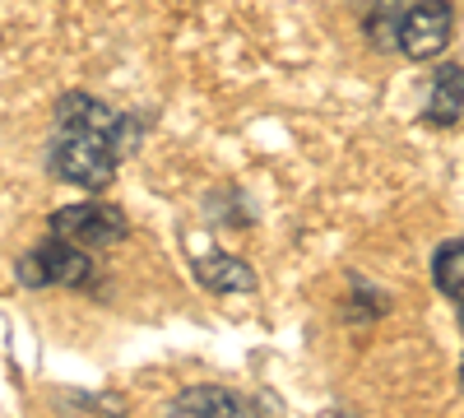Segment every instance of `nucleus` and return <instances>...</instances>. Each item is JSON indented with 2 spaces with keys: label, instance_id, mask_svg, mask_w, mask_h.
Masks as SVG:
<instances>
[{
  "label": "nucleus",
  "instance_id": "f257e3e1",
  "mask_svg": "<svg viewBox=\"0 0 464 418\" xmlns=\"http://www.w3.org/2000/svg\"><path fill=\"white\" fill-rule=\"evenodd\" d=\"M56 131L47 140V172L56 181H70L80 191H107L121 172V159H116V117L107 102H98L93 93H61L56 102Z\"/></svg>",
  "mask_w": 464,
  "mask_h": 418
},
{
  "label": "nucleus",
  "instance_id": "f03ea898",
  "mask_svg": "<svg viewBox=\"0 0 464 418\" xmlns=\"http://www.w3.org/2000/svg\"><path fill=\"white\" fill-rule=\"evenodd\" d=\"M14 279L24 288H80V293H93L98 288V265L84 247L47 233L43 242L28 247L14 260Z\"/></svg>",
  "mask_w": 464,
  "mask_h": 418
},
{
  "label": "nucleus",
  "instance_id": "7ed1b4c3",
  "mask_svg": "<svg viewBox=\"0 0 464 418\" xmlns=\"http://www.w3.org/2000/svg\"><path fill=\"white\" fill-rule=\"evenodd\" d=\"M450 37H455V0H413V5L400 10L395 52L409 56L413 65L446 56Z\"/></svg>",
  "mask_w": 464,
  "mask_h": 418
},
{
  "label": "nucleus",
  "instance_id": "20e7f679",
  "mask_svg": "<svg viewBox=\"0 0 464 418\" xmlns=\"http://www.w3.org/2000/svg\"><path fill=\"white\" fill-rule=\"evenodd\" d=\"M47 233L84 247V251H98V247H116L130 238V219L121 205H107V200H80V205H61L52 219H47Z\"/></svg>",
  "mask_w": 464,
  "mask_h": 418
},
{
  "label": "nucleus",
  "instance_id": "39448f33",
  "mask_svg": "<svg viewBox=\"0 0 464 418\" xmlns=\"http://www.w3.org/2000/svg\"><path fill=\"white\" fill-rule=\"evenodd\" d=\"M190 275H196V284L209 288V293H256L260 288V275L251 270L242 256H232V251L196 256V260H190Z\"/></svg>",
  "mask_w": 464,
  "mask_h": 418
},
{
  "label": "nucleus",
  "instance_id": "423d86ee",
  "mask_svg": "<svg viewBox=\"0 0 464 418\" xmlns=\"http://www.w3.org/2000/svg\"><path fill=\"white\" fill-rule=\"evenodd\" d=\"M464 117V70L459 61H446L432 80H428V98H422V122L428 126H459Z\"/></svg>",
  "mask_w": 464,
  "mask_h": 418
},
{
  "label": "nucleus",
  "instance_id": "0eeeda50",
  "mask_svg": "<svg viewBox=\"0 0 464 418\" xmlns=\"http://www.w3.org/2000/svg\"><path fill=\"white\" fill-rule=\"evenodd\" d=\"M256 400L237 395V391H223V386H196V391H181L172 395L168 413H251Z\"/></svg>",
  "mask_w": 464,
  "mask_h": 418
},
{
  "label": "nucleus",
  "instance_id": "6e6552de",
  "mask_svg": "<svg viewBox=\"0 0 464 418\" xmlns=\"http://www.w3.org/2000/svg\"><path fill=\"white\" fill-rule=\"evenodd\" d=\"M432 284L437 293H446V302L464 297V238H446L432 251Z\"/></svg>",
  "mask_w": 464,
  "mask_h": 418
},
{
  "label": "nucleus",
  "instance_id": "1a4fd4ad",
  "mask_svg": "<svg viewBox=\"0 0 464 418\" xmlns=\"http://www.w3.org/2000/svg\"><path fill=\"white\" fill-rule=\"evenodd\" d=\"M362 5H372V10L362 15L367 43H372L376 52H391V47H395V24H400L404 0H362Z\"/></svg>",
  "mask_w": 464,
  "mask_h": 418
},
{
  "label": "nucleus",
  "instance_id": "9d476101",
  "mask_svg": "<svg viewBox=\"0 0 464 418\" xmlns=\"http://www.w3.org/2000/svg\"><path fill=\"white\" fill-rule=\"evenodd\" d=\"M385 312H391V297H385L381 288H372L367 279L353 275V297L343 302V321L362 326V321H376V316H385Z\"/></svg>",
  "mask_w": 464,
  "mask_h": 418
}]
</instances>
